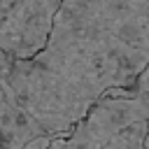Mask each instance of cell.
Instances as JSON below:
<instances>
[{
	"mask_svg": "<svg viewBox=\"0 0 149 149\" xmlns=\"http://www.w3.org/2000/svg\"><path fill=\"white\" fill-rule=\"evenodd\" d=\"M149 63V0H65L33 61L0 51V86L51 140L70 135L109 91L133 88Z\"/></svg>",
	"mask_w": 149,
	"mask_h": 149,
	"instance_id": "1",
	"label": "cell"
},
{
	"mask_svg": "<svg viewBox=\"0 0 149 149\" xmlns=\"http://www.w3.org/2000/svg\"><path fill=\"white\" fill-rule=\"evenodd\" d=\"M149 135V93L119 88L102 95L70 135L49 149H144Z\"/></svg>",
	"mask_w": 149,
	"mask_h": 149,
	"instance_id": "2",
	"label": "cell"
},
{
	"mask_svg": "<svg viewBox=\"0 0 149 149\" xmlns=\"http://www.w3.org/2000/svg\"><path fill=\"white\" fill-rule=\"evenodd\" d=\"M61 0H0V51L33 61L49 42Z\"/></svg>",
	"mask_w": 149,
	"mask_h": 149,
	"instance_id": "3",
	"label": "cell"
},
{
	"mask_svg": "<svg viewBox=\"0 0 149 149\" xmlns=\"http://www.w3.org/2000/svg\"><path fill=\"white\" fill-rule=\"evenodd\" d=\"M49 144L44 128L0 86V149H49Z\"/></svg>",
	"mask_w": 149,
	"mask_h": 149,
	"instance_id": "4",
	"label": "cell"
},
{
	"mask_svg": "<svg viewBox=\"0 0 149 149\" xmlns=\"http://www.w3.org/2000/svg\"><path fill=\"white\" fill-rule=\"evenodd\" d=\"M133 91H135V93H149V63H147V68L142 70V74L137 77V81L133 84Z\"/></svg>",
	"mask_w": 149,
	"mask_h": 149,
	"instance_id": "5",
	"label": "cell"
},
{
	"mask_svg": "<svg viewBox=\"0 0 149 149\" xmlns=\"http://www.w3.org/2000/svg\"><path fill=\"white\" fill-rule=\"evenodd\" d=\"M144 149H149V135H147V142H144Z\"/></svg>",
	"mask_w": 149,
	"mask_h": 149,
	"instance_id": "6",
	"label": "cell"
}]
</instances>
